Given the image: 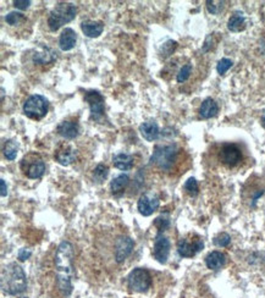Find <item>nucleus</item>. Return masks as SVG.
Instances as JSON below:
<instances>
[{"label":"nucleus","mask_w":265,"mask_h":298,"mask_svg":"<svg viewBox=\"0 0 265 298\" xmlns=\"http://www.w3.org/2000/svg\"><path fill=\"white\" fill-rule=\"evenodd\" d=\"M55 271L58 289L61 295L69 297L72 292L74 279V247L69 241H63L55 253Z\"/></svg>","instance_id":"1"},{"label":"nucleus","mask_w":265,"mask_h":298,"mask_svg":"<svg viewBox=\"0 0 265 298\" xmlns=\"http://www.w3.org/2000/svg\"><path fill=\"white\" fill-rule=\"evenodd\" d=\"M1 290L9 296H20L27 289V278L22 267L17 263H9L1 269Z\"/></svg>","instance_id":"2"},{"label":"nucleus","mask_w":265,"mask_h":298,"mask_svg":"<svg viewBox=\"0 0 265 298\" xmlns=\"http://www.w3.org/2000/svg\"><path fill=\"white\" fill-rule=\"evenodd\" d=\"M180 151V148L175 143L155 146L151 156V164H154L162 171H171L177 163Z\"/></svg>","instance_id":"3"},{"label":"nucleus","mask_w":265,"mask_h":298,"mask_svg":"<svg viewBox=\"0 0 265 298\" xmlns=\"http://www.w3.org/2000/svg\"><path fill=\"white\" fill-rule=\"evenodd\" d=\"M77 7L71 2H59L56 4L48 16V27L52 32L58 31L66 23L75 20Z\"/></svg>","instance_id":"4"},{"label":"nucleus","mask_w":265,"mask_h":298,"mask_svg":"<svg viewBox=\"0 0 265 298\" xmlns=\"http://www.w3.org/2000/svg\"><path fill=\"white\" fill-rule=\"evenodd\" d=\"M216 159L226 169H236L243 163V151L236 143H224L218 149Z\"/></svg>","instance_id":"5"},{"label":"nucleus","mask_w":265,"mask_h":298,"mask_svg":"<svg viewBox=\"0 0 265 298\" xmlns=\"http://www.w3.org/2000/svg\"><path fill=\"white\" fill-rule=\"evenodd\" d=\"M49 103L45 97L41 94H33L23 103V114L32 120H42L48 114Z\"/></svg>","instance_id":"6"},{"label":"nucleus","mask_w":265,"mask_h":298,"mask_svg":"<svg viewBox=\"0 0 265 298\" xmlns=\"http://www.w3.org/2000/svg\"><path fill=\"white\" fill-rule=\"evenodd\" d=\"M20 167L22 170L23 175L31 180L41 179L45 172L44 160L36 153H29L23 156Z\"/></svg>","instance_id":"7"},{"label":"nucleus","mask_w":265,"mask_h":298,"mask_svg":"<svg viewBox=\"0 0 265 298\" xmlns=\"http://www.w3.org/2000/svg\"><path fill=\"white\" fill-rule=\"evenodd\" d=\"M85 100L89 105L90 119L98 124H104L106 121L105 118V104H104V97L98 90L90 89L85 93Z\"/></svg>","instance_id":"8"},{"label":"nucleus","mask_w":265,"mask_h":298,"mask_svg":"<svg viewBox=\"0 0 265 298\" xmlns=\"http://www.w3.org/2000/svg\"><path fill=\"white\" fill-rule=\"evenodd\" d=\"M127 286L131 291L143 294L147 292L152 286V276L147 269L136 268L128 274Z\"/></svg>","instance_id":"9"},{"label":"nucleus","mask_w":265,"mask_h":298,"mask_svg":"<svg viewBox=\"0 0 265 298\" xmlns=\"http://www.w3.org/2000/svg\"><path fill=\"white\" fill-rule=\"evenodd\" d=\"M204 248V242L200 236L195 233H189L178 239L177 242V253L182 258H192L199 253Z\"/></svg>","instance_id":"10"},{"label":"nucleus","mask_w":265,"mask_h":298,"mask_svg":"<svg viewBox=\"0 0 265 298\" xmlns=\"http://www.w3.org/2000/svg\"><path fill=\"white\" fill-rule=\"evenodd\" d=\"M133 247H135V242L128 236L121 235L115 239L114 243V257L115 262L116 263H122L126 258L128 257L133 251Z\"/></svg>","instance_id":"11"},{"label":"nucleus","mask_w":265,"mask_h":298,"mask_svg":"<svg viewBox=\"0 0 265 298\" xmlns=\"http://www.w3.org/2000/svg\"><path fill=\"white\" fill-rule=\"evenodd\" d=\"M171 244L168 237L163 236V233H158L154 239L153 246V257L160 264H165L168 262L169 254H170Z\"/></svg>","instance_id":"12"},{"label":"nucleus","mask_w":265,"mask_h":298,"mask_svg":"<svg viewBox=\"0 0 265 298\" xmlns=\"http://www.w3.org/2000/svg\"><path fill=\"white\" fill-rule=\"evenodd\" d=\"M160 206V201L157 196L151 193L142 194L137 202V209L143 217H151L154 212H157Z\"/></svg>","instance_id":"13"},{"label":"nucleus","mask_w":265,"mask_h":298,"mask_svg":"<svg viewBox=\"0 0 265 298\" xmlns=\"http://www.w3.org/2000/svg\"><path fill=\"white\" fill-rule=\"evenodd\" d=\"M77 151L71 145H61L60 147L55 150L54 158L59 164L63 166H69L76 160Z\"/></svg>","instance_id":"14"},{"label":"nucleus","mask_w":265,"mask_h":298,"mask_svg":"<svg viewBox=\"0 0 265 298\" xmlns=\"http://www.w3.org/2000/svg\"><path fill=\"white\" fill-rule=\"evenodd\" d=\"M34 64L37 65H48V64L54 63L56 60V53L52 48L47 47V45H39L32 57Z\"/></svg>","instance_id":"15"},{"label":"nucleus","mask_w":265,"mask_h":298,"mask_svg":"<svg viewBox=\"0 0 265 298\" xmlns=\"http://www.w3.org/2000/svg\"><path fill=\"white\" fill-rule=\"evenodd\" d=\"M58 134L64 137L65 140H75L80 134V127L76 121H71V120H66V121L60 122L56 127Z\"/></svg>","instance_id":"16"},{"label":"nucleus","mask_w":265,"mask_h":298,"mask_svg":"<svg viewBox=\"0 0 265 298\" xmlns=\"http://www.w3.org/2000/svg\"><path fill=\"white\" fill-rule=\"evenodd\" d=\"M81 30L85 33V36L89 37V38H97L103 33L104 23L101 21L86 20L81 23Z\"/></svg>","instance_id":"17"},{"label":"nucleus","mask_w":265,"mask_h":298,"mask_svg":"<svg viewBox=\"0 0 265 298\" xmlns=\"http://www.w3.org/2000/svg\"><path fill=\"white\" fill-rule=\"evenodd\" d=\"M140 132L141 136L148 142H153L157 141L159 137V126L153 120H149V121L143 122L140 126Z\"/></svg>","instance_id":"18"},{"label":"nucleus","mask_w":265,"mask_h":298,"mask_svg":"<svg viewBox=\"0 0 265 298\" xmlns=\"http://www.w3.org/2000/svg\"><path fill=\"white\" fill-rule=\"evenodd\" d=\"M77 34L72 28H65L60 34L59 38V47L63 52H69L76 45Z\"/></svg>","instance_id":"19"},{"label":"nucleus","mask_w":265,"mask_h":298,"mask_svg":"<svg viewBox=\"0 0 265 298\" xmlns=\"http://www.w3.org/2000/svg\"><path fill=\"white\" fill-rule=\"evenodd\" d=\"M205 264H207V268L210 269V270H220V269L226 264V255H225L223 252L219 251L210 252V253L205 257Z\"/></svg>","instance_id":"20"},{"label":"nucleus","mask_w":265,"mask_h":298,"mask_svg":"<svg viewBox=\"0 0 265 298\" xmlns=\"http://www.w3.org/2000/svg\"><path fill=\"white\" fill-rule=\"evenodd\" d=\"M219 106L218 103L213 99V98H207L202 102L199 108V116L202 119L208 120L218 115Z\"/></svg>","instance_id":"21"},{"label":"nucleus","mask_w":265,"mask_h":298,"mask_svg":"<svg viewBox=\"0 0 265 298\" xmlns=\"http://www.w3.org/2000/svg\"><path fill=\"white\" fill-rule=\"evenodd\" d=\"M112 163H114V166L116 169L122 170V171H128L135 165V160H133V156L130 155V154L117 153L112 156Z\"/></svg>","instance_id":"22"},{"label":"nucleus","mask_w":265,"mask_h":298,"mask_svg":"<svg viewBox=\"0 0 265 298\" xmlns=\"http://www.w3.org/2000/svg\"><path fill=\"white\" fill-rule=\"evenodd\" d=\"M227 28L229 31L237 33V32H242L246 28V16L242 11H235L231 15V17L227 21Z\"/></svg>","instance_id":"23"},{"label":"nucleus","mask_w":265,"mask_h":298,"mask_svg":"<svg viewBox=\"0 0 265 298\" xmlns=\"http://www.w3.org/2000/svg\"><path fill=\"white\" fill-rule=\"evenodd\" d=\"M130 183V176L126 174H121L119 176L115 177L114 180L110 182V191L112 194L121 193L122 191L127 187V185Z\"/></svg>","instance_id":"24"},{"label":"nucleus","mask_w":265,"mask_h":298,"mask_svg":"<svg viewBox=\"0 0 265 298\" xmlns=\"http://www.w3.org/2000/svg\"><path fill=\"white\" fill-rule=\"evenodd\" d=\"M18 153V145L17 142L14 140H7L5 141L4 147H2V154H4L5 158L9 161L15 160L16 156Z\"/></svg>","instance_id":"25"},{"label":"nucleus","mask_w":265,"mask_h":298,"mask_svg":"<svg viewBox=\"0 0 265 298\" xmlns=\"http://www.w3.org/2000/svg\"><path fill=\"white\" fill-rule=\"evenodd\" d=\"M108 175L109 169L105 164H98L97 166H95V169L93 170V179L98 183L103 182V181L108 177Z\"/></svg>","instance_id":"26"},{"label":"nucleus","mask_w":265,"mask_h":298,"mask_svg":"<svg viewBox=\"0 0 265 298\" xmlns=\"http://www.w3.org/2000/svg\"><path fill=\"white\" fill-rule=\"evenodd\" d=\"M25 21H26V16L23 15L22 12L11 11L5 16V22L10 26H17L20 25V23L25 22Z\"/></svg>","instance_id":"27"},{"label":"nucleus","mask_w":265,"mask_h":298,"mask_svg":"<svg viewBox=\"0 0 265 298\" xmlns=\"http://www.w3.org/2000/svg\"><path fill=\"white\" fill-rule=\"evenodd\" d=\"M183 190L186 191V193L191 197H195L199 192V187H198V182L194 177H189L188 180L184 182Z\"/></svg>","instance_id":"28"},{"label":"nucleus","mask_w":265,"mask_h":298,"mask_svg":"<svg viewBox=\"0 0 265 298\" xmlns=\"http://www.w3.org/2000/svg\"><path fill=\"white\" fill-rule=\"evenodd\" d=\"M154 226L159 230V233L164 232L167 228L170 227V218L168 215H160V217H158L155 219Z\"/></svg>","instance_id":"29"},{"label":"nucleus","mask_w":265,"mask_h":298,"mask_svg":"<svg viewBox=\"0 0 265 298\" xmlns=\"http://www.w3.org/2000/svg\"><path fill=\"white\" fill-rule=\"evenodd\" d=\"M177 48V42L175 41H168L167 43H164L160 48V54H162V58H168L175 52V49Z\"/></svg>","instance_id":"30"},{"label":"nucleus","mask_w":265,"mask_h":298,"mask_svg":"<svg viewBox=\"0 0 265 298\" xmlns=\"http://www.w3.org/2000/svg\"><path fill=\"white\" fill-rule=\"evenodd\" d=\"M213 243L215 244V246L225 248V247H227L230 243H231V236L226 232L219 233V235L213 239Z\"/></svg>","instance_id":"31"},{"label":"nucleus","mask_w":265,"mask_h":298,"mask_svg":"<svg viewBox=\"0 0 265 298\" xmlns=\"http://www.w3.org/2000/svg\"><path fill=\"white\" fill-rule=\"evenodd\" d=\"M191 74H192V64H186V65L182 66L181 70L178 71L176 79H177L178 83H183L184 81L188 79V77L191 76Z\"/></svg>","instance_id":"32"},{"label":"nucleus","mask_w":265,"mask_h":298,"mask_svg":"<svg viewBox=\"0 0 265 298\" xmlns=\"http://www.w3.org/2000/svg\"><path fill=\"white\" fill-rule=\"evenodd\" d=\"M232 66H234V61L231 59H227V58H223L216 65V71H218L219 74H225Z\"/></svg>","instance_id":"33"},{"label":"nucleus","mask_w":265,"mask_h":298,"mask_svg":"<svg viewBox=\"0 0 265 298\" xmlns=\"http://www.w3.org/2000/svg\"><path fill=\"white\" fill-rule=\"evenodd\" d=\"M205 4H207L208 11H209L211 15H218L219 12L223 10L225 2L224 1H213V0H208Z\"/></svg>","instance_id":"34"},{"label":"nucleus","mask_w":265,"mask_h":298,"mask_svg":"<svg viewBox=\"0 0 265 298\" xmlns=\"http://www.w3.org/2000/svg\"><path fill=\"white\" fill-rule=\"evenodd\" d=\"M32 255V251L28 248H21L20 251H18L17 258L20 262H26V260H28L29 258H31Z\"/></svg>","instance_id":"35"},{"label":"nucleus","mask_w":265,"mask_h":298,"mask_svg":"<svg viewBox=\"0 0 265 298\" xmlns=\"http://www.w3.org/2000/svg\"><path fill=\"white\" fill-rule=\"evenodd\" d=\"M31 4H32V2L29 1V0H15V1H14V6L18 10L28 9L29 5H31Z\"/></svg>","instance_id":"36"},{"label":"nucleus","mask_w":265,"mask_h":298,"mask_svg":"<svg viewBox=\"0 0 265 298\" xmlns=\"http://www.w3.org/2000/svg\"><path fill=\"white\" fill-rule=\"evenodd\" d=\"M213 43H214V36L213 34H209V36L207 37V39H205L204 44H203V52L204 53L209 52L211 47H213Z\"/></svg>","instance_id":"37"},{"label":"nucleus","mask_w":265,"mask_h":298,"mask_svg":"<svg viewBox=\"0 0 265 298\" xmlns=\"http://www.w3.org/2000/svg\"><path fill=\"white\" fill-rule=\"evenodd\" d=\"M0 187H1V197H6L7 194V186L5 180H0Z\"/></svg>","instance_id":"38"},{"label":"nucleus","mask_w":265,"mask_h":298,"mask_svg":"<svg viewBox=\"0 0 265 298\" xmlns=\"http://www.w3.org/2000/svg\"><path fill=\"white\" fill-rule=\"evenodd\" d=\"M261 124H262V126L264 127L265 129V109L263 110V114H262V118H261Z\"/></svg>","instance_id":"39"},{"label":"nucleus","mask_w":265,"mask_h":298,"mask_svg":"<svg viewBox=\"0 0 265 298\" xmlns=\"http://www.w3.org/2000/svg\"><path fill=\"white\" fill-rule=\"evenodd\" d=\"M1 99H4V88H1Z\"/></svg>","instance_id":"40"}]
</instances>
